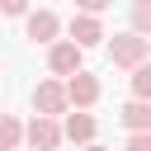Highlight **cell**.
<instances>
[{
	"mask_svg": "<svg viewBox=\"0 0 151 151\" xmlns=\"http://www.w3.org/2000/svg\"><path fill=\"white\" fill-rule=\"evenodd\" d=\"M0 14H28L24 0H0Z\"/></svg>",
	"mask_w": 151,
	"mask_h": 151,
	"instance_id": "obj_14",
	"label": "cell"
},
{
	"mask_svg": "<svg viewBox=\"0 0 151 151\" xmlns=\"http://www.w3.org/2000/svg\"><path fill=\"white\" fill-rule=\"evenodd\" d=\"M47 66H52V76H76L80 71V47H71V42H52L47 47Z\"/></svg>",
	"mask_w": 151,
	"mask_h": 151,
	"instance_id": "obj_6",
	"label": "cell"
},
{
	"mask_svg": "<svg viewBox=\"0 0 151 151\" xmlns=\"http://www.w3.org/2000/svg\"><path fill=\"white\" fill-rule=\"evenodd\" d=\"M146 28H151V5H137V9H132V33L146 38Z\"/></svg>",
	"mask_w": 151,
	"mask_h": 151,
	"instance_id": "obj_12",
	"label": "cell"
},
{
	"mask_svg": "<svg viewBox=\"0 0 151 151\" xmlns=\"http://www.w3.org/2000/svg\"><path fill=\"white\" fill-rule=\"evenodd\" d=\"M61 90H66V104H76V113H85V109L99 99V80H94L90 71H76V76H71Z\"/></svg>",
	"mask_w": 151,
	"mask_h": 151,
	"instance_id": "obj_2",
	"label": "cell"
},
{
	"mask_svg": "<svg viewBox=\"0 0 151 151\" xmlns=\"http://www.w3.org/2000/svg\"><path fill=\"white\" fill-rule=\"evenodd\" d=\"M24 142V127H19V118L14 113H0V151H14Z\"/></svg>",
	"mask_w": 151,
	"mask_h": 151,
	"instance_id": "obj_10",
	"label": "cell"
},
{
	"mask_svg": "<svg viewBox=\"0 0 151 151\" xmlns=\"http://www.w3.org/2000/svg\"><path fill=\"white\" fill-rule=\"evenodd\" d=\"M146 52H151V42H146V38H137V33H118V38L109 42V61H113V66H123V71L146 66Z\"/></svg>",
	"mask_w": 151,
	"mask_h": 151,
	"instance_id": "obj_1",
	"label": "cell"
},
{
	"mask_svg": "<svg viewBox=\"0 0 151 151\" xmlns=\"http://www.w3.org/2000/svg\"><path fill=\"white\" fill-rule=\"evenodd\" d=\"M132 94L146 104V94H151V66H137V71H132Z\"/></svg>",
	"mask_w": 151,
	"mask_h": 151,
	"instance_id": "obj_11",
	"label": "cell"
},
{
	"mask_svg": "<svg viewBox=\"0 0 151 151\" xmlns=\"http://www.w3.org/2000/svg\"><path fill=\"white\" fill-rule=\"evenodd\" d=\"M94 127H99V123H94L90 113H66V123H61V137H66V142H80V146H90V142H94Z\"/></svg>",
	"mask_w": 151,
	"mask_h": 151,
	"instance_id": "obj_7",
	"label": "cell"
},
{
	"mask_svg": "<svg viewBox=\"0 0 151 151\" xmlns=\"http://www.w3.org/2000/svg\"><path fill=\"white\" fill-rule=\"evenodd\" d=\"M24 137H28V146H38V151H57V146H61V123H57V118H33V123L24 127Z\"/></svg>",
	"mask_w": 151,
	"mask_h": 151,
	"instance_id": "obj_4",
	"label": "cell"
},
{
	"mask_svg": "<svg viewBox=\"0 0 151 151\" xmlns=\"http://www.w3.org/2000/svg\"><path fill=\"white\" fill-rule=\"evenodd\" d=\"M118 118H123V127H132V132H151V104H142V99H132Z\"/></svg>",
	"mask_w": 151,
	"mask_h": 151,
	"instance_id": "obj_9",
	"label": "cell"
},
{
	"mask_svg": "<svg viewBox=\"0 0 151 151\" xmlns=\"http://www.w3.org/2000/svg\"><path fill=\"white\" fill-rule=\"evenodd\" d=\"M127 151H151V132H132L127 137Z\"/></svg>",
	"mask_w": 151,
	"mask_h": 151,
	"instance_id": "obj_13",
	"label": "cell"
},
{
	"mask_svg": "<svg viewBox=\"0 0 151 151\" xmlns=\"http://www.w3.org/2000/svg\"><path fill=\"white\" fill-rule=\"evenodd\" d=\"M66 42L85 52V47L104 42V24H99V19H90V14H76V19H71V38H66Z\"/></svg>",
	"mask_w": 151,
	"mask_h": 151,
	"instance_id": "obj_5",
	"label": "cell"
},
{
	"mask_svg": "<svg viewBox=\"0 0 151 151\" xmlns=\"http://www.w3.org/2000/svg\"><path fill=\"white\" fill-rule=\"evenodd\" d=\"M57 14L52 9H38V14H28V38L33 42H57Z\"/></svg>",
	"mask_w": 151,
	"mask_h": 151,
	"instance_id": "obj_8",
	"label": "cell"
},
{
	"mask_svg": "<svg viewBox=\"0 0 151 151\" xmlns=\"http://www.w3.org/2000/svg\"><path fill=\"white\" fill-rule=\"evenodd\" d=\"M33 109H38V118L66 113V90H61V80H42V85L33 90Z\"/></svg>",
	"mask_w": 151,
	"mask_h": 151,
	"instance_id": "obj_3",
	"label": "cell"
},
{
	"mask_svg": "<svg viewBox=\"0 0 151 151\" xmlns=\"http://www.w3.org/2000/svg\"><path fill=\"white\" fill-rule=\"evenodd\" d=\"M85 151H109V146H99V142H90V146H85Z\"/></svg>",
	"mask_w": 151,
	"mask_h": 151,
	"instance_id": "obj_15",
	"label": "cell"
}]
</instances>
